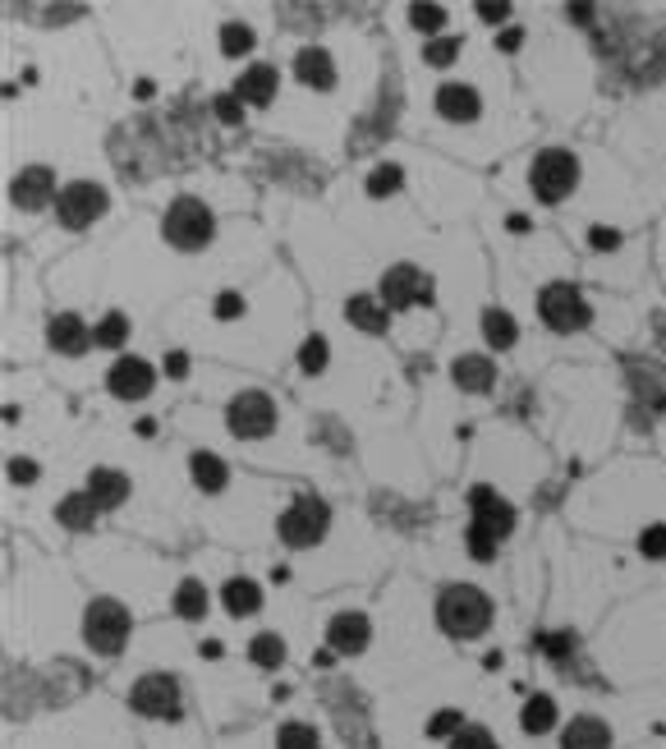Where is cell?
Instances as JSON below:
<instances>
[{
	"label": "cell",
	"mask_w": 666,
	"mask_h": 749,
	"mask_svg": "<svg viewBox=\"0 0 666 749\" xmlns=\"http://www.w3.org/2000/svg\"><path fill=\"white\" fill-rule=\"evenodd\" d=\"M428 276L418 272L414 262H396L391 272L382 276V304L386 308H409L414 299H428Z\"/></svg>",
	"instance_id": "cell-13"
},
{
	"label": "cell",
	"mask_w": 666,
	"mask_h": 749,
	"mask_svg": "<svg viewBox=\"0 0 666 749\" xmlns=\"http://www.w3.org/2000/svg\"><path fill=\"white\" fill-rule=\"evenodd\" d=\"M529 184H533V193H538L542 203H561V198H570V193H575V184H579L575 152L542 148L538 157H533V166H529Z\"/></svg>",
	"instance_id": "cell-5"
},
{
	"label": "cell",
	"mask_w": 666,
	"mask_h": 749,
	"mask_svg": "<svg viewBox=\"0 0 666 749\" xmlns=\"http://www.w3.org/2000/svg\"><path fill=\"white\" fill-rule=\"evenodd\" d=\"M460 56V37H432L428 46H423V60H428L432 69H441V65H451V60Z\"/></svg>",
	"instance_id": "cell-37"
},
{
	"label": "cell",
	"mask_w": 666,
	"mask_h": 749,
	"mask_svg": "<svg viewBox=\"0 0 666 749\" xmlns=\"http://www.w3.org/2000/svg\"><path fill=\"white\" fill-rule=\"evenodd\" d=\"M588 244H593V249H602V253L621 249V230H611V226H593V230H588Z\"/></svg>",
	"instance_id": "cell-42"
},
{
	"label": "cell",
	"mask_w": 666,
	"mask_h": 749,
	"mask_svg": "<svg viewBox=\"0 0 666 749\" xmlns=\"http://www.w3.org/2000/svg\"><path fill=\"white\" fill-rule=\"evenodd\" d=\"M216 318H221V322H230V318H244V299H239V295H230V290H226V295H216Z\"/></svg>",
	"instance_id": "cell-43"
},
{
	"label": "cell",
	"mask_w": 666,
	"mask_h": 749,
	"mask_svg": "<svg viewBox=\"0 0 666 749\" xmlns=\"http://www.w3.org/2000/svg\"><path fill=\"white\" fill-rule=\"evenodd\" d=\"M129 630H134V616H129L125 602H115V598L88 602V612H83V644L97 658H120L129 644Z\"/></svg>",
	"instance_id": "cell-2"
},
{
	"label": "cell",
	"mask_w": 666,
	"mask_h": 749,
	"mask_svg": "<svg viewBox=\"0 0 666 749\" xmlns=\"http://www.w3.org/2000/svg\"><path fill=\"white\" fill-rule=\"evenodd\" d=\"M400 184H405V171H400L396 161H382V166L368 175V193H373V198H391Z\"/></svg>",
	"instance_id": "cell-32"
},
{
	"label": "cell",
	"mask_w": 666,
	"mask_h": 749,
	"mask_svg": "<svg viewBox=\"0 0 666 749\" xmlns=\"http://www.w3.org/2000/svg\"><path fill=\"white\" fill-rule=\"evenodd\" d=\"M189 474H193V483H198V492H226V483H230V465L212 451H193Z\"/></svg>",
	"instance_id": "cell-23"
},
{
	"label": "cell",
	"mask_w": 666,
	"mask_h": 749,
	"mask_svg": "<svg viewBox=\"0 0 666 749\" xmlns=\"http://www.w3.org/2000/svg\"><path fill=\"white\" fill-rule=\"evenodd\" d=\"M56 520L65 524V529H74V534H83V529H92V520H97V501H92L88 492H69L56 506Z\"/></svg>",
	"instance_id": "cell-27"
},
{
	"label": "cell",
	"mask_w": 666,
	"mask_h": 749,
	"mask_svg": "<svg viewBox=\"0 0 666 749\" xmlns=\"http://www.w3.org/2000/svg\"><path fill=\"white\" fill-rule=\"evenodd\" d=\"M92 336H97V345H102V350H120V345L129 341V318L120 313V308H111V313H106V318L92 327Z\"/></svg>",
	"instance_id": "cell-30"
},
{
	"label": "cell",
	"mask_w": 666,
	"mask_h": 749,
	"mask_svg": "<svg viewBox=\"0 0 666 749\" xmlns=\"http://www.w3.org/2000/svg\"><path fill=\"white\" fill-rule=\"evenodd\" d=\"M10 478H14V483H33L37 465H33V460H10Z\"/></svg>",
	"instance_id": "cell-45"
},
{
	"label": "cell",
	"mask_w": 666,
	"mask_h": 749,
	"mask_svg": "<svg viewBox=\"0 0 666 749\" xmlns=\"http://www.w3.org/2000/svg\"><path fill=\"white\" fill-rule=\"evenodd\" d=\"M529 226H533V221H529V216H520V212L506 216V230H515V235H529Z\"/></svg>",
	"instance_id": "cell-48"
},
{
	"label": "cell",
	"mask_w": 666,
	"mask_h": 749,
	"mask_svg": "<svg viewBox=\"0 0 666 749\" xmlns=\"http://www.w3.org/2000/svg\"><path fill=\"white\" fill-rule=\"evenodd\" d=\"M469 506H474V524H483L492 538H510V534H515V506H510V501H501L497 488L478 483V488L469 492Z\"/></svg>",
	"instance_id": "cell-12"
},
{
	"label": "cell",
	"mask_w": 666,
	"mask_h": 749,
	"mask_svg": "<svg viewBox=\"0 0 666 749\" xmlns=\"http://www.w3.org/2000/svg\"><path fill=\"white\" fill-rule=\"evenodd\" d=\"M446 749H497V740H492V731H487V727L464 722V727L455 731L451 740H446Z\"/></svg>",
	"instance_id": "cell-36"
},
{
	"label": "cell",
	"mask_w": 666,
	"mask_h": 749,
	"mask_svg": "<svg viewBox=\"0 0 666 749\" xmlns=\"http://www.w3.org/2000/svg\"><path fill=\"white\" fill-rule=\"evenodd\" d=\"M129 708L138 717H161V722H175L180 717V681L170 671H143L129 690Z\"/></svg>",
	"instance_id": "cell-7"
},
{
	"label": "cell",
	"mask_w": 666,
	"mask_h": 749,
	"mask_svg": "<svg viewBox=\"0 0 666 749\" xmlns=\"http://www.w3.org/2000/svg\"><path fill=\"white\" fill-rule=\"evenodd\" d=\"M294 74H299V83L313 92H327L331 83H336V65H331V51H322V46H304L299 56H294Z\"/></svg>",
	"instance_id": "cell-20"
},
{
	"label": "cell",
	"mask_w": 666,
	"mask_h": 749,
	"mask_svg": "<svg viewBox=\"0 0 666 749\" xmlns=\"http://www.w3.org/2000/svg\"><path fill=\"white\" fill-rule=\"evenodd\" d=\"M226 428L244 442H258V437H271L276 432V400L267 391H239L235 400L226 405Z\"/></svg>",
	"instance_id": "cell-8"
},
{
	"label": "cell",
	"mask_w": 666,
	"mask_h": 749,
	"mask_svg": "<svg viewBox=\"0 0 666 749\" xmlns=\"http://www.w3.org/2000/svg\"><path fill=\"white\" fill-rule=\"evenodd\" d=\"M510 14H515V10H510L506 0H492V5L483 0V5H478V19H483V23H506Z\"/></svg>",
	"instance_id": "cell-44"
},
{
	"label": "cell",
	"mask_w": 666,
	"mask_h": 749,
	"mask_svg": "<svg viewBox=\"0 0 666 749\" xmlns=\"http://www.w3.org/2000/svg\"><path fill=\"white\" fill-rule=\"evenodd\" d=\"M409 28H418V33H441V28H446V10H441V5H432V0H423V5H409Z\"/></svg>",
	"instance_id": "cell-34"
},
{
	"label": "cell",
	"mask_w": 666,
	"mask_h": 749,
	"mask_svg": "<svg viewBox=\"0 0 666 749\" xmlns=\"http://www.w3.org/2000/svg\"><path fill=\"white\" fill-rule=\"evenodd\" d=\"M451 382L460 386V391L483 396V391H492V382H497V364H492L487 354H460L451 364Z\"/></svg>",
	"instance_id": "cell-17"
},
{
	"label": "cell",
	"mask_w": 666,
	"mask_h": 749,
	"mask_svg": "<svg viewBox=\"0 0 666 749\" xmlns=\"http://www.w3.org/2000/svg\"><path fill=\"white\" fill-rule=\"evenodd\" d=\"M561 749H611V727L602 722V717H570L561 731Z\"/></svg>",
	"instance_id": "cell-19"
},
{
	"label": "cell",
	"mask_w": 666,
	"mask_h": 749,
	"mask_svg": "<svg viewBox=\"0 0 666 749\" xmlns=\"http://www.w3.org/2000/svg\"><path fill=\"white\" fill-rule=\"evenodd\" d=\"M639 552L648 561H662L666 557V524H648L644 534H639Z\"/></svg>",
	"instance_id": "cell-40"
},
{
	"label": "cell",
	"mask_w": 666,
	"mask_h": 749,
	"mask_svg": "<svg viewBox=\"0 0 666 749\" xmlns=\"http://www.w3.org/2000/svg\"><path fill=\"white\" fill-rule=\"evenodd\" d=\"M102 212H106V189H102V184H92V180L65 184V189H60V198H56L60 226H69V230L92 226Z\"/></svg>",
	"instance_id": "cell-9"
},
{
	"label": "cell",
	"mask_w": 666,
	"mask_h": 749,
	"mask_svg": "<svg viewBox=\"0 0 666 749\" xmlns=\"http://www.w3.org/2000/svg\"><path fill=\"white\" fill-rule=\"evenodd\" d=\"M175 616H180V621H203L207 616V584L203 579H180V589H175Z\"/></svg>",
	"instance_id": "cell-28"
},
{
	"label": "cell",
	"mask_w": 666,
	"mask_h": 749,
	"mask_svg": "<svg viewBox=\"0 0 666 749\" xmlns=\"http://www.w3.org/2000/svg\"><path fill=\"white\" fill-rule=\"evenodd\" d=\"M464 547H469V557H474V561H483V566H487V561L497 557L501 538H492V534H487V529H483V524H474V520H469V529H464Z\"/></svg>",
	"instance_id": "cell-31"
},
{
	"label": "cell",
	"mask_w": 666,
	"mask_h": 749,
	"mask_svg": "<svg viewBox=\"0 0 666 749\" xmlns=\"http://www.w3.org/2000/svg\"><path fill=\"white\" fill-rule=\"evenodd\" d=\"M276 83H281V74H276L271 65H249L244 74H239V83H235V97L244 106H271Z\"/></svg>",
	"instance_id": "cell-21"
},
{
	"label": "cell",
	"mask_w": 666,
	"mask_h": 749,
	"mask_svg": "<svg viewBox=\"0 0 666 749\" xmlns=\"http://www.w3.org/2000/svg\"><path fill=\"white\" fill-rule=\"evenodd\" d=\"M437 115L451 120V125H474L483 115V97H478L474 83H441L437 88Z\"/></svg>",
	"instance_id": "cell-14"
},
{
	"label": "cell",
	"mask_w": 666,
	"mask_h": 749,
	"mask_svg": "<svg viewBox=\"0 0 666 749\" xmlns=\"http://www.w3.org/2000/svg\"><path fill=\"white\" fill-rule=\"evenodd\" d=\"M492 616H497V607H492V598H487L478 584H446V589L437 593V625L441 635L451 639H478L492 630Z\"/></svg>",
	"instance_id": "cell-1"
},
{
	"label": "cell",
	"mask_w": 666,
	"mask_h": 749,
	"mask_svg": "<svg viewBox=\"0 0 666 749\" xmlns=\"http://www.w3.org/2000/svg\"><path fill=\"white\" fill-rule=\"evenodd\" d=\"M538 318L552 331L570 336V331H584L593 313H588L584 295L570 281H552V285H542V295H538Z\"/></svg>",
	"instance_id": "cell-6"
},
{
	"label": "cell",
	"mask_w": 666,
	"mask_h": 749,
	"mask_svg": "<svg viewBox=\"0 0 666 749\" xmlns=\"http://www.w3.org/2000/svg\"><path fill=\"white\" fill-rule=\"evenodd\" d=\"M345 318H350L359 331H368V336H382L391 308H386L382 299H373V295H354L350 304H345Z\"/></svg>",
	"instance_id": "cell-24"
},
{
	"label": "cell",
	"mask_w": 666,
	"mask_h": 749,
	"mask_svg": "<svg viewBox=\"0 0 666 749\" xmlns=\"http://www.w3.org/2000/svg\"><path fill=\"white\" fill-rule=\"evenodd\" d=\"M331 529V511H327V501L313 497V492H304V497H294L290 506L281 511V520H276V534H281L285 547H317L322 538H327Z\"/></svg>",
	"instance_id": "cell-4"
},
{
	"label": "cell",
	"mask_w": 666,
	"mask_h": 749,
	"mask_svg": "<svg viewBox=\"0 0 666 749\" xmlns=\"http://www.w3.org/2000/svg\"><path fill=\"white\" fill-rule=\"evenodd\" d=\"M212 111H216L221 125H239V120H244V102H239L235 92H221V97L212 102Z\"/></svg>",
	"instance_id": "cell-41"
},
{
	"label": "cell",
	"mask_w": 666,
	"mask_h": 749,
	"mask_svg": "<svg viewBox=\"0 0 666 749\" xmlns=\"http://www.w3.org/2000/svg\"><path fill=\"white\" fill-rule=\"evenodd\" d=\"M556 722H561V713H556V699H552V694H533V699H524L520 727L529 731V736H547Z\"/></svg>",
	"instance_id": "cell-25"
},
{
	"label": "cell",
	"mask_w": 666,
	"mask_h": 749,
	"mask_svg": "<svg viewBox=\"0 0 666 749\" xmlns=\"http://www.w3.org/2000/svg\"><path fill=\"white\" fill-rule=\"evenodd\" d=\"M373 639V621L363 612H336L327 621V648L331 653H363Z\"/></svg>",
	"instance_id": "cell-15"
},
{
	"label": "cell",
	"mask_w": 666,
	"mask_h": 749,
	"mask_svg": "<svg viewBox=\"0 0 666 749\" xmlns=\"http://www.w3.org/2000/svg\"><path fill=\"white\" fill-rule=\"evenodd\" d=\"M542 648H547L552 658H565V653H570V635H542Z\"/></svg>",
	"instance_id": "cell-47"
},
{
	"label": "cell",
	"mask_w": 666,
	"mask_h": 749,
	"mask_svg": "<svg viewBox=\"0 0 666 749\" xmlns=\"http://www.w3.org/2000/svg\"><path fill=\"white\" fill-rule=\"evenodd\" d=\"M221 607H226L230 616H253L262 607V584L258 579H244V575L226 579V584H221Z\"/></svg>",
	"instance_id": "cell-22"
},
{
	"label": "cell",
	"mask_w": 666,
	"mask_h": 749,
	"mask_svg": "<svg viewBox=\"0 0 666 749\" xmlns=\"http://www.w3.org/2000/svg\"><path fill=\"white\" fill-rule=\"evenodd\" d=\"M524 42V33H520V28H506V33H501V51H515V46H520Z\"/></svg>",
	"instance_id": "cell-49"
},
{
	"label": "cell",
	"mask_w": 666,
	"mask_h": 749,
	"mask_svg": "<svg viewBox=\"0 0 666 749\" xmlns=\"http://www.w3.org/2000/svg\"><path fill=\"white\" fill-rule=\"evenodd\" d=\"M60 189H56V175H51V166H28V171H19L10 180V203L19 207V212H42L46 203H56Z\"/></svg>",
	"instance_id": "cell-10"
},
{
	"label": "cell",
	"mask_w": 666,
	"mask_h": 749,
	"mask_svg": "<svg viewBox=\"0 0 666 749\" xmlns=\"http://www.w3.org/2000/svg\"><path fill=\"white\" fill-rule=\"evenodd\" d=\"M460 727H464L460 708H437V713H432V722H428V736H437V740H451Z\"/></svg>",
	"instance_id": "cell-39"
},
{
	"label": "cell",
	"mask_w": 666,
	"mask_h": 749,
	"mask_svg": "<svg viewBox=\"0 0 666 749\" xmlns=\"http://www.w3.org/2000/svg\"><path fill=\"white\" fill-rule=\"evenodd\" d=\"M83 492L97 501V511H115V506H125V497H129V474H120V469H92Z\"/></svg>",
	"instance_id": "cell-18"
},
{
	"label": "cell",
	"mask_w": 666,
	"mask_h": 749,
	"mask_svg": "<svg viewBox=\"0 0 666 749\" xmlns=\"http://www.w3.org/2000/svg\"><path fill=\"white\" fill-rule=\"evenodd\" d=\"M166 373H170V377H184V373H189V354H184V350H170V354H166Z\"/></svg>",
	"instance_id": "cell-46"
},
{
	"label": "cell",
	"mask_w": 666,
	"mask_h": 749,
	"mask_svg": "<svg viewBox=\"0 0 666 749\" xmlns=\"http://www.w3.org/2000/svg\"><path fill=\"white\" fill-rule=\"evenodd\" d=\"M249 658H253V667L276 671L285 662V639L276 635V630H262V635L249 639Z\"/></svg>",
	"instance_id": "cell-29"
},
{
	"label": "cell",
	"mask_w": 666,
	"mask_h": 749,
	"mask_svg": "<svg viewBox=\"0 0 666 749\" xmlns=\"http://www.w3.org/2000/svg\"><path fill=\"white\" fill-rule=\"evenodd\" d=\"M327 359H331L327 341H322V336H308L304 350H299V368H304V373H322V368H327Z\"/></svg>",
	"instance_id": "cell-38"
},
{
	"label": "cell",
	"mask_w": 666,
	"mask_h": 749,
	"mask_svg": "<svg viewBox=\"0 0 666 749\" xmlns=\"http://www.w3.org/2000/svg\"><path fill=\"white\" fill-rule=\"evenodd\" d=\"M570 14H575V23H588V14H593V10H588V5H570Z\"/></svg>",
	"instance_id": "cell-50"
},
{
	"label": "cell",
	"mask_w": 666,
	"mask_h": 749,
	"mask_svg": "<svg viewBox=\"0 0 666 749\" xmlns=\"http://www.w3.org/2000/svg\"><path fill=\"white\" fill-rule=\"evenodd\" d=\"M221 51H226V56H249L253 51V28L249 23H226V28H221Z\"/></svg>",
	"instance_id": "cell-35"
},
{
	"label": "cell",
	"mask_w": 666,
	"mask_h": 749,
	"mask_svg": "<svg viewBox=\"0 0 666 749\" xmlns=\"http://www.w3.org/2000/svg\"><path fill=\"white\" fill-rule=\"evenodd\" d=\"M46 341H51V350H56V354L79 359L83 350H92V345H97V336H92V327L79 318V313H56V318H51V327H46Z\"/></svg>",
	"instance_id": "cell-16"
},
{
	"label": "cell",
	"mask_w": 666,
	"mask_h": 749,
	"mask_svg": "<svg viewBox=\"0 0 666 749\" xmlns=\"http://www.w3.org/2000/svg\"><path fill=\"white\" fill-rule=\"evenodd\" d=\"M276 749H317V727L308 722H285L276 731Z\"/></svg>",
	"instance_id": "cell-33"
},
{
	"label": "cell",
	"mask_w": 666,
	"mask_h": 749,
	"mask_svg": "<svg viewBox=\"0 0 666 749\" xmlns=\"http://www.w3.org/2000/svg\"><path fill=\"white\" fill-rule=\"evenodd\" d=\"M106 386L120 400H143L157 386V368L147 364V359H138V354H120L111 364V373H106Z\"/></svg>",
	"instance_id": "cell-11"
},
{
	"label": "cell",
	"mask_w": 666,
	"mask_h": 749,
	"mask_svg": "<svg viewBox=\"0 0 666 749\" xmlns=\"http://www.w3.org/2000/svg\"><path fill=\"white\" fill-rule=\"evenodd\" d=\"M161 235H166L170 249H180V253H198L212 244L216 235V221L212 212H207L203 198H175V203L166 207V216H161Z\"/></svg>",
	"instance_id": "cell-3"
},
{
	"label": "cell",
	"mask_w": 666,
	"mask_h": 749,
	"mask_svg": "<svg viewBox=\"0 0 666 749\" xmlns=\"http://www.w3.org/2000/svg\"><path fill=\"white\" fill-rule=\"evenodd\" d=\"M483 341L492 350H510V345L520 341V322L510 318L506 308H483Z\"/></svg>",
	"instance_id": "cell-26"
}]
</instances>
